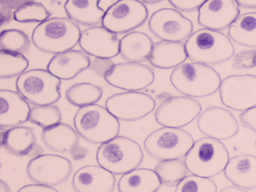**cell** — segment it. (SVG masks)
<instances>
[{"label": "cell", "mask_w": 256, "mask_h": 192, "mask_svg": "<svg viewBox=\"0 0 256 192\" xmlns=\"http://www.w3.org/2000/svg\"><path fill=\"white\" fill-rule=\"evenodd\" d=\"M172 86L185 96L198 98L211 96L220 90V74L210 66L197 62L184 63L174 68L170 76Z\"/></svg>", "instance_id": "cell-1"}, {"label": "cell", "mask_w": 256, "mask_h": 192, "mask_svg": "<svg viewBox=\"0 0 256 192\" xmlns=\"http://www.w3.org/2000/svg\"><path fill=\"white\" fill-rule=\"evenodd\" d=\"M187 56L194 62L216 66L234 56V46L224 33L202 28L193 32L185 43Z\"/></svg>", "instance_id": "cell-2"}, {"label": "cell", "mask_w": 256, "mask_h": 192, "mask_svg": "<svg viewBox=\"0 0 256 192\" xmlns=\"http://www.w3.org/2000/svg\"><path fill=\"white\" fill-rule=\"evenodd\" d=\"M80 27L66 18H52L38 24L32 34V42L43 52L56 54L71 50L80 40Z\"/></svg>", "instance_id": "cell-3"}, {"label": "cell", "mask_w": 256, "mask_h": 192, "mask_svg": "<svg viewBox=\"0 0 256 192\" xmlns=\"http://www.w3.org/2000/svg\"><path fill=\"white\" fill-rule=\"evenodd\" d=\"M74 126L80 136L92 144H103L119 134V120L106 106L92 104L79 108Z\"/></svg>", "instance_id": "cell-4"}, {"label": "cell", "mask_w": 256, "mask_h": 192, "mask_svg": "<svg viewBox=\"0 0 256 192\" xmlns=\"http://www.w3.org/2000/svg\"><path fill=\"white\" fill-rule=\"evenodd\" d=\"M229 154L226 146L214 138L196 140L184 158L188 172L203 178H212L224 171Z\"/></svg>", "instance_id": "cell-5"}, {"label": "cell", "mask_w": 256, "mask_h": 192, "mask_svg": "<svg viewBox=\"0 0 256 192\" xmlns=\"http://www.w3.org/2000/svg\"><path fill=\"white\" fill-rule=\"evenodd\" d=\"M143 159L140 144L125 136H118L101 144L96 152L98 165L114 175L126 174L138 169Z\"/></svg>", "instance_id": "cell-6"}, {"label": "cell", "mask_w": 256, "mask_h": 192, "mask_svg": "<svg viewBox=\"0 0 256 192\" xmlns=\"http://www.w3.org/2000/svg\"><path fill=\"white\" fill-rule=\"evenodd\" d=\"M16 88L35 106L54 105L61 98L62 81L44 69L26 70L16 80Z\"/></svg>", "instance_id": "cell-7"}, {"label": "cell", "mask_w": 256, "mask_h": 192, "mask_svg": "<svg viewBox=\"0 0 256 192\" xmlns=\"http://www.w3.org/2000/svg\"><path fill=\"white\" fill-rule=\"evenodd\" d=\"M194 142L192 136L184 129L162 127L146 136L144 147L150 156L162 162L185 158Z\"/></svg>", "instance_id": "cell-8"}, {"label": "cell", "mask_w": 256, "mask_h": 192, "mask_svg": "<svg viewBox=\"0 0 256 192\" xmlns=\"http://www.w3.org/2000/svg\"><path fill=\"white\" fill-rule=\"evenodd\" d=\"M148 16V8L142 1L120 0L106 12L102 24L114 34H128L143 26Z\"/></svg>", "instance_id": "cell-9"}, {"label": "cell", "mask_w": 256, "mask_h": 192, "mask_svg": "<svg viewBox=\"0 0 256 192\" xmlns=\"http://www.w3.org/2000/svg\"><path fill=\"white\" fill-rule=\"evenodd\" d=\"M104 79L109 85L127 92H139L150 86L155 80L152 68L143 63L112 64L104 72Z\"/></svg>", "instance_id": "cell-10"}, {"label": "cell", "mask_w": 256, "mask_h": 192, "mask_svg": "<svg viewBox=\"0 0 256 192\" xmlns=\"http://www.w3.org/2000/svg\"><path fill=\"white\" fill-rule=\"evenodd\" d=\"M72 171V164L68 158L53 154L36 156L26 166V174L31 181L50 187L67 181Z\"/></svg>", "instance_id": "cell-11"}, {"label": "cell", "mask_w": 256, "mask_h": 192, "mask_svg": "<svg viewBox=\"0 0 256 192\" xmlns=\"http://www.w3.org/2000/svg\"><path fill=\"white\" fill-rule=\"evenodd\" d=\"M148 28L157 38L182 42L193 34L192 22L175 9L162 8L151 15Z\"/></svg>", "instance_id": "cell-12"}, {"label": "cell", "mask_w": 256, "mask_h": 192, "mask_svg": "<svg viewBox=\"0 0 256 192\" xmlns=\"http://www.w3.org/2000/svg\"><path fill=\"white\" fill-rule=\"evenodd\" d=\"M222 103L235 111H246L256 106V76L230 75L222 80L220 88Z\"/></svg>", "instance_id": "cell-13"}, {"label": "cell", "mask_w": 256, "mask_h": 192, "mask_svg": "<svg viewBox=\"0 0 256 192\" xmlns=\"http://www.w3.org/2000/svg\"><path fill=\"white\" fill-rule=\"evenodd\" d=\"M106 108L118 120L139 121L156 108L154 98L142 92L115 93L106 100Z\"/></svg>", "instance_id": "cell-14"}, {"label": "cell", "mask_w": 256, "mask_h": 192, "mask_svg": "<svg viewBox=\"0 0 256 192\" xmlns=\"http://www.w3.org/2000/svg\"><path fill=\"white\" fill-rule=\"evenodd\" d=\"M198 100L188 96H173L163 100L155 112L156 122L163 127L181 128L194 121L202 112Z\"/></svg>", "instance_id": "cell-15"}, {"label": "cell", "mask_w": 256, "mask_h": 192, "mask_svg": "<svg viewBox=\"0 0 256 192\" xmlns=\"http://www.w3.org/2000/svg\"><path fill=\"white\" fill-rule=\"evenodd\" d=\"M198 127L203 134L217 140H226L234 136L239 124L228 110L212 106L205 109L198 117Z\"/></svg>", "instance_id": "cell-16"}, {"label": "cell", "mask_w": 256, "mask_h": 192, "mask_svg": "<svg viewBox=\"0 0 256 192\" xmlns=\"http://www.w3.org/2000/svg\"><path fill=\"white\" fill-rule=\"evenodd\" d=\"M120 42L118 34L102 26H97L82 32L78 44L88 55L100 60H109L120 55Z\"/></svg>", "instance_id": "cell-17"}, {"label": "cell", "mask_w": 256, "mask_h": 192, "mask_svg": "<svg viewBox=\"0 0 256 192\" xmlns=\"http://www.w3.org/2000/svg\"><path fill=\"white\" fill-rule=\"evenodd\" d=\"M240 10L234 0H208L198 10V22L208 30L221 32L229 28Z\"/></svg>", "instance_id": "cell-18"}, {"label": "cell", "mask_w": 256, "mask_h": 192, "mask_svg": "<svg viewBox=\"0 0 256 192\" xmlns=\"http://www.w3.org/2000/svg\"><path fill=\"white\" fill-rule=\"evenodd\" d=\"M114 175L101 166L86 165L76 171L72 186L76 192H114Z\"/></svg>", "instance_id": "cell-19"}, {"label": "cell", "mask_w": 256, "mask_h": 192, "mask_svg": "<svg viewBox=\"0 0 256 192\" xmlns=\"http://www.w3.org/2000/svg\"><path fill=\"white\" fill-rule=\"evenodd\" d=\"M0 127L12 128L29 121L31 109L26 99L18 92L0 90Z\"/></svg>", "instance_id": "cell-20"}, {"label": "cell", "mask_w": 256, "mask_h": 192, "mask_svg": "<svg viewBox=\"0 0 256 192\" xmlns=\"http://www.w3.org/2000/svg\"><path fill=\"white\" fill-rule=\"evenodd\" d=\"M89 56L82 50H71L52 57L47 69L60 80H70L90 68Z\"/></svg>", "instance_id": "cell-21"}, {"label": "cell", "mask_w": 256, "mask_h": 192, "mask_svg": "<svg viewBox=\"0 0 256 192\" xmlns=\"http://www.w3.org/2000/svg\"><path fill=\"white\" fill-rule=\"evenodd\" d=\"M1 146L8 152L14 156H32L40 154L42 148L37 145L36 136L34 129L24 126H18L1 132Z\"/></svg>", "instance_id": "cell-22"}, {"label": "cell", "mask_w": 256, "mask_h": 192, "mask_svg": "<svg viewBox=\"0 0 256 192\" xmlns=\"http://www.w3.org/2000/svg\"><path fill=\"white\" fill-rule=\"evenodd\" d=\"M224 176L234 186L244 190L256 188V156L238 154L229 160Z\"/></svg>", "instance_id": "cell-23"}, {"label": "cell", "mask_w": 256, "mask_h": 192, "mask_svg": "<svg viewBox=\"0 0 256 192\" xmlns=\"http://www.w3.org/2000/svg\"><path fill=\"white\" fill-rule=\"evenodd\" d=\"M42 140L52 151L66 153L72 152L78 146L80 135L72 126L60 122L43 129Z\"/></svg>", "instance_id": "cell-24"}, {"label": "cell", "mask_w": 256, "mask_h": 192, "mask_svg": "<svg viewBox=\"0 0 256 192\" xmlns=\"http://www.w3.org/2000/svg\"><path fill=\"white\" fill-rule=\"evenodd\" d=\"M188 58L182 42H161L154 43L150 56V64L160 69L176 68Z\"/></svg>", "instance_id": "cell-25"}, {"label": "cell", "mask_w": 256, "mask_h": 192, "mask_svg": "<svg viewBox=\"0 0 256 192\" xmlns=\"http://www.w3.org/2000/svg\"><path fill=\"white\" fill-rule=\"evenodd\" d=\"M154 44L146 33L132 32L120 39V55L126 62L142 63L149 60Z\"/></svg>", "instance_id": "cell-26"}, {"label": "cell", "mask_w": 256, "mask_h": 192, "mask_svg": "<svg viewBox=\"0 0 256 192\" xmlns=\"http://www.w3.org/2000/svg\"><path fill=\"white\" fill-rule=\"evenodd\" d=\"M162 182L154 170L138 168L124 174L118 184L119 192H157Z\"/></svg>", "instance_id": "cell-27"}, {"label": "cell", "mask_w": 256, "mask_h": 192, "mask_svg": "<svg viewBox=\"0 0 256 192\" xmlns=\"http://www.w3.org/2000/svg\"><path fill=\"white\" fill-rule=\"evenodd\" d=\"M64 9L68 19L85 26H97L106 14L98 8V0H68Z\"/></svg>", "instance_id": "cell-28"}, {"label": "cell", "mask_w": 256, "mask_h": 192, "mask_svg": "<svg viewBox=\"0 0 256 192\" xmlns=\"http://www.w3.org/2000/svg\"><path fill=\"white\" fill-rule=\"evenodd\" d=\"M229 37L241 46L256 48V12L240 15L228 30Z\"/></svg>", "instance_id": "cell-29"}, {"label": "cell", "mask_w": 256, "mask_h": 192, "mask_svg": "<svg viewBox=\"0 0 256 192\" xmlns=\"http://www.w3.org/2000/svg\"><path fill=\"white\" fill-rule=\"evenodd\" d=\"M102 96V88L90 82L73 84L67 88L65 92L67 102L79 108L96 104Z\"/></svg>", "instance_id": "cell-30"}, {"label": "cell", "mask_w": 256, "mask_h": 192, "mask_svg": "<svg viewBox=\"0 0 256 192\" xmlns=\"http://www.w3.org/2000/svg\"><path fill=\"white\" fill-rule=\"evenodd\" d=\"M154 170L158 175L162 184L169 187L178 186L188 176V172L185 162L181 159L162 160L156 165Z\"/></svg>", "instance_id": "cell-31"}, {"label": "cell", "mask_w": 256, "mask_h": 192, "mask_svg": "<svg viewBox=\"0 0 256 192\" xmlns=\"http://www.w3.org/2000/svg\"><path fill=\"white\" fill-rule=\"evenodd\" d=\"M29 67V60L24 54L0 50V78L10 79L20 76Z\"/></svg>", "instance_id": "cell-32"}, {"label": "cell", "mask_w": 256, "mask_h": 192, "mask_svg": "<svg viewBox=\"0 0 256 192\" xmlns=\"http://www.w3.org/2000/svg\"><path fill=\"white\" fill-rule=\"evenodd\" d=\"M30 40L22 30L16 28L4 30L0 34L1 50L23 54L30 49Z\"/></svg>", "instance_id": "cell-33"}, {"label": "cell", "mask_w": 256, "mask_h": 192, "mask_svg": "<svg viewBox=\"0 0 256 192\" xmlns=\"http://www.w3.org/2000/svg\"><path fill=\"white\" fill-rule=\"evenodd\" d=\"M52 13L44 7V4L36 2H29L22 4L14 12V19L17 22H43L50 19Z\"/></svg>", "instance_id": "cell-34"}, {"label": "cell", "mask_w": 256, "mask_h": 192, "mask_svg": "<svg viewBox=\"0 0 256 192\" xmlns=\"http://www.w3.org/2000/svg\"><path fill=\"white\" fill-rule=\"evenodd\" d=\"M62 120V112L56 105L34 106L31 109L29 121L43 129L59 124Z\"/></svg>", "instance_id": "cell-35"}, {"label": "cell", "mask_w": 256, "mask_h": 192, "mask_svg": "<svg viewBox=\"0 0 256 192\" xmlns=\"http://www.w3.org/2000/svg\"><path fill=\"white\" fill-rule=\"evenodd\" d=\"M175 192H217V186L211 178L190 175L176 186Z\"/></svg>", "instance_id": "cell-36"}, {"label": "cell", "mask_w": 256, "mask_h": 192, "mask_svg": "<svg viewBox=\"0 0 256 192\" xmlns=\"http://www.w3.org/2000/svg\"><path fill=\"white\" fill-rule=\"evenodd\" d=\"M232 68L236 70H246L256 68V49L242 50L234 54Z\"/></svg>", "instance_id": "cell-37"}, {"label": "cell", "mask_w": 256, "mask_h": 192, "mask_svg": "<svg viewBox=\"0 0 256 192\" xmlns=\"http://www.w3.org/2000/svg\"><path fill=\"white\" fill-rule=\"evenodd\" d=\"M204 2L203 0H170L169 3L178 12H194L199 10Z\"/></svg>", "instance_id": "cell-38"}, {"label": "cell", "mask_w": 256, "mask_h": 192, "mask_svg": "<svg viewBox=\"0 0 256 192\" xmlns=\"http://www.w3.org/2000/svg\"><path fill=\"white\" fill-rule=\"evenodd\" d=\"M240 120L244 127L256 133V106L244 111L240 115Z\"/></svg>", "instance_id": "cell-39"}, {"label": "cell", "mask_w": 256, "mask_h": 192, "mask_svg": "<svg viewBox=\"0 0 256 192\" xmlns=\"http://www.w3.org/2000/svg\"><path fill=\"white\" fill-rule=\"evenodd\" d=\"M17 192H58L56 189L44 184H30L23 186Z\"/></svg>", "instance_id": "cell-40"}, {"label": "cell", "mask_w": 256, "mask_h": 192, "mask_svg": "<svg viewBox=\"0 0 256 192\" xmlns=\"http://www.w3.org/2000/svg\"><path fill=\"white\" fill-rule=\"evenodd\" d=\"M236 2L242 8L256 9V0H238Z\"/></svg>", "instance_id": "cell-41"}, {"label": "cell", "mask_w": 256, "mask_h": 192, "mask_svg": "<svg viewBox=\"0 0 256 192\" xmlns=\"http://www.w3.org/2000/svg\"><path fill=\"white\" fill-rule=\"evenodd\" d=\"M116 1L114 0H98V6L104 13L108 12Z\"/></svg>", "instance_id": "cell-42"}, {"label": "cell", "mask_w": 256, "mask_h": 192, "mask_svg": "<svg viewBox=\"0 0 256 192\" xmlns=\"http://www.w3.org/2000/svg\"><path fill=\"white\" fill-rule=\"evenodd\" d=\"M220 192H247L246 190L244 189L236 187V186H229V187L224 188L222 189Z\"/></svg>", "instance_id": "cell-43"}, {"label": "cell", "mask_w": 256, "mask_h": 192, "mask_svg": "<svg viewBox=\"0 0 256 192\" xmlns=\"http://www.w3.org/2000/svg\"><path fill=\"white\" fill-rule=\"evenodd\" d=\"M0 192H11L10 186L4 180H0Z\"/></svg>", "instance_id": "cell-44"}, {"label": "cell", "mask_w": 256, "mask_h": 192, "mask_svg": "<svg viewBox=\"0 0 256 192\" xmlns=\"http://www.w3.org/2000/svg\"><path fill=\"white\" fill-rule=\"evenodd\" d=\"M162 0H144V1H142V2L144 4H157V3L162 2Z\"/></svg>", "instance_id": "cell-45"}, {"label": "cell", "mask_w": 256, "mask_h": 192, "mask_svg": "<svg viewBox=\"0 0 256 192\" xmlns=\"http://www.w3.org/2000/svg\"></svg>", "instance_id": "cell-46"}]
</instances>
